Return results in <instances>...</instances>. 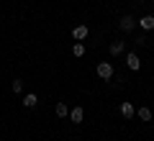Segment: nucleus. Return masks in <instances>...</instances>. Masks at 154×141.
I'll use <instances>...</instances> for the list:
<instances>
[{
	"label": "nucleus",
	"mask_w": 154,
	"mask_h": 141,
	"mask_svg": "<svg viewBox=\"0 0 154 141\" xmlns=\"http://www.w3.org/2000/svg\"><path fill=\"white\" fill-rule=\"evenodd\" d=\"M98 77L100 80H110L113 77V64L110 62H98Z\"/></svg>",
	"instance_id": "obj_1"
},
{
	"label": "nucleus",
	"mask_w": 154,
	"mask_h": 141,
	"mask_svg": "<svg viewBox=\"0 0 154 141\" xmlns=\"http://www.w3.org/2000/svg\"><path fill=\"white\" fill-rule=\"evenodd\" d=\"M118 28H121L123 33H131L134 28H136V18L134 16H123L121 21H118Z\"/></svg>",
	"instance_id": "obj_2"
},
{
	"label": "nucleus",
	"mask_w": 154,
	"mask_h": 141,
	"mask_svg": "<svg viewBox=\"0 0 154 141\" xmlns=\"http://www.w3.org/2000/svg\"><path fill=\"white\" fill-rule=\"evenodd\" d=\"M88 33H90V28L85 26V23H77V26L72 28V38H75V41H85Z\"/></svg>",
	"instance_id": "obj_3"
},
{
	"label": "nucleus",
	"mask_w": 154,
	"mask_h": 141,
	"mask_svg": "<svg viewBox=\"0 0 154 141\" xmlns=\"http://www.w3.org/2000/svg\"><path fill=\"white\" fill-rule=\"evenodd\" d=\"M126 67H128L131 72H139V69H141V59H139V54L128 51V54H126Z\"/></svg>",
	"instance_id": "obj_4"
},
{
	"label": "nucleus",
	"mask_w": 154,
	"mask_h": 141,
	"mask_svg": "<svg viewBox=\"0 0 154 141\" xmlns=\"http://www.w3.org/2000/svg\"><path fill=\"white\" fill-rule=\"evenodd\" d=\"M136 26L144 28V31H152V28H154V16H141L136 21Z\"/></svg>",
	"instance_id": "obj_5"
},
{
	"label": "nucleus",
	"mask_w": 154,
	"mask_h": 141,
	"mask_svg": "<svg viewBox=\"0 0 154 141\" xmlns=\"http://www.w3.org/2000/svg\"><path fill=\"white\" fill-rule=\"evenodd\" d=\"M69 118H72V123H82V118H85V110L77 105V108H72L69 110Z\"/></svg>",
	"instance_id": "obj_6"
},
{
	"label": "nucleus",
	"mask_w": 154,
	"mask_h": 141,
	"mask_svg": "<svg viewBox=\"0 0 154 141\" xmlns=\"http://www.w3.org/2000/svg\"><path fill=\"white\" fill-rule=\"evenodd\" d=\"M134 113H136V108H134V105L131 103H121V115H123V118H134Z\"/></svg>",
	"instance_id": "obj_7"
},
{
	"label": "nucleus",
	"mask_w": 154,
	"mask_h": 141,
	"mask_svg": "<svg viewBox=\"0 0 154 141\" xmlns=\"http://www.w3.org/2000/svg\"><path fill=\"white\" fill-rule=\"evenodd\" d=\"M123 51H126V41H113V44H110V54H113V57L123 54Z\"/></svg>",
	"instance_id": "obj_8"
},
{
	"label": "nucleus",
	"mask_w": 154,
	"mask_h": 141,
	"mask_svg": "<svg viewBox=\"0 0 154 141\" xmlns=\"http://www.w3.org/2000/svg\"><path fill=\"white\" fill-rule=\"evenodd\" d=\"M36 105H38V100H36V95H33V92L23 95V108H36Z\"/></svg>",
	"instance_id": "obj_9"
},
{
	"label": "nucleus",
	"mask_w": 154,
	"mask_h": 141,
	"mask_svg": "<svg viewBox=\"0 0 154 141\" xmlns=\"http://www.w3.org/2000/svg\"><path fill=\"white\" fill-rule=\"evenodd\" d=\"M72 54H75L77 59H80V57H85V44H82V41H77L75 46H72Z\"/></svg>",
	"instance_id": "obj_10"
},
{
	"label": "nucleus",
	"mask_w": 154,
	"mask_h": 141,
	"mask_svg": "<svg viewBox=\"0 0 154 141\" xmlns=\"http://www.w3.org/2000/svg\"><path fill=\"white\" fill-rule=\"evenodd\" d=\"M139 118L141 121H152V110H149L146 105H141V108H139Z\"/></svg>",
	"instance_id": "obj_11"
},
{
	"label": "nucleus",
	"mask_w": 154,
	"mask_h": 141,
	"mask_svg": "<svg viewBox=\"0 0 154 141\" xmlns=\"http://www.w3.org/2000/svg\"><path fill=\"white\" fill-rule=\"evenodd\" d=\"M57 115H59V118H67V115H69V108H67L64 103H57Z\"/></svg>",
	"instance_id": "obj_12"
},
{
	"label": "nucleus",
	"mask_w": 154,
	"mask_h": 141,
	"mask_svg": "<svg viewBox=\"0 0 154 141\" xmlns=\"http://www.w3.org/2000/svg\"><path fill=\"white\" fill-rule=\"evenodd\" d=\"M11 90L16 92V95H21V92H23V82H21V80H13V82H11Z\"/></svg>",
	"instance_id": "obj_13"
}]
</instances>
